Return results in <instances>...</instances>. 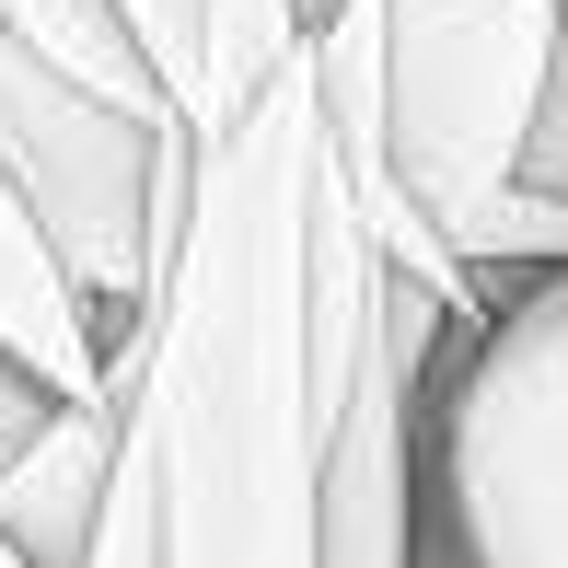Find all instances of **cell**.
<instances>
[{
	"mask_svg": "<svg viewBox=\"0 0 568 568\" xmlns=\"http://www.w3.org/2000/svg\"><path fill=\"white\" fill-rule=\"evenodd\" d=\"M314 70L302 47L221 128L186 140L174 244L140 325L105 348L128 453L151 487V568H314Z\"/></svg>",
	"mask_w": 568,
	"mask_h": 568,
	"instance_id": "1",
	"label": "cell"
},
{
	"mask_svg": "<svg viewBox=\"0 0 568 568\" xmlns=\"http://www.w3.org/2000/svg\"><path fill=\"white\" fill-rule=\"evenodd\" d=\"M557 0H383V140L406 197L476 278L568 267V210L510 186Z\"/></svg>",
	"mask_w": 568,
	"mask_h": 568,
	"instance_id": "2",
	"label": "cell"
},
{
	"mask_svg": "<svg viewBox=\"0 0 568 568\" xmlns=\"http://www.w3.org/2000/svg\"><path fill=\"white\" fill-rule=\"evenodd\" d=\"M418 487L453 568H568V267H523L418 395Z\"/></svg>",
	"mask_w": 568,
	"mask_h": 568,
	"instance_id": "3",
	"label": "cell"
},
{
	"mask_svg": "<svg viewBox=\"0 0 568 568\" xmlns=\"http://www.w3.org/2000/svg\"><path fill=\"white\" fill-rule=\"evenodd\" d=\"M0 186L36 210L59 255L70 302H82L93 348H116L151 302V267L174 244V197H186V140L140 128L93 82L47 70L36 47L0 36Z\"/></svg>",
	"mask_w": 568,
	"mask_h": 568,
	"instance_id": "4",
	"label": "cell"
},
{
	"mask_svg": "<svg viewBox=\"0 0 568 568\" xmlns=\"http://www.w3.org/2000/svg\"><path fill=\"white\" fill-rule=\"evenodd\" d=\"M116 464V383L105 395H59L12 453H0V534L23 546V568H70L93 534V499H105Z\"/></svg>",
	"mask_w": 568,
	"mask_h": 568,
	"instance_id": "5",
	"label": "cell"
},
{
	"mask_svg": "<svg viewBox=\"0 0 568 568\" xmlns=\"http://www.w3.org/2000/svg\"><path fill=\"white\" fill-rule=\"evenodd\" d=\"M0 348H12L47 395H105V348H93L59 255H47V232H36V210H23L12 186H0Z\"/></svg>",
	"mask_w": 568,
	"mask_h": 568,
	"instance_id": "6",
	"label": "cell"
},
{
	"mask_svg": "<svg viewBox=\"0 0 568 568\" xmlns=\"http://www.w3.org/2000/svg\"><path fill=\"white\" fill-rule=\"evenodd\" d=\"M0 36L36 47V59L70 70V82H93L105 105H128L140 128H174V93H163V70L140 59V36H128L116 0H0ZM174 140H186V128H174Z\"/></svg>",
	"mask_w": 568,
	"mask_h": 568,
	"instance_id": "7",
	"label": "cell"
},
{
	"mask_svg": "<svg viewBox=\"0 0 568 568\" xmlns=\"http://www.w3.org/2000/svg\"><path fill=\"white\" fill-rule=\"evenodd\" d=\"M510 186H534V197H557V210H568V23H557V47H546V82H534L523 151H510Z\"/></svg>",
	"mask_w": 568,
	"mask_h": 568,
	"instance_id": "8",
	"label": "cell"
},
{
	"mask_svg": "<svg viewBox=\"0 0 568 568\" xmlns=\"http://www.w3.org/2000/svg\"><path fill=\"white\" fill-rule=\"evenodd\" d=\"M0 568H23V546H12V534H0Z\"/></svg>",
	"mask_w": 568,
	"mask_h": 568,
	"instance_id": "9",
	"label": "cell"
},
{
	"mask_svg": "<svg viewBox=\"0 0 568 568\" xmlns=\"http://www.w3.org/2000/svg\"><path fill=\"white\" fill-rule=\"evenodd\" d=\"M557 23H568V0H557Z\"/></svg>",
	"mask_w": 568,
	"mask_h": 568,
	"instance_id": "10",
	"label": "cell"
}]
</instances>
